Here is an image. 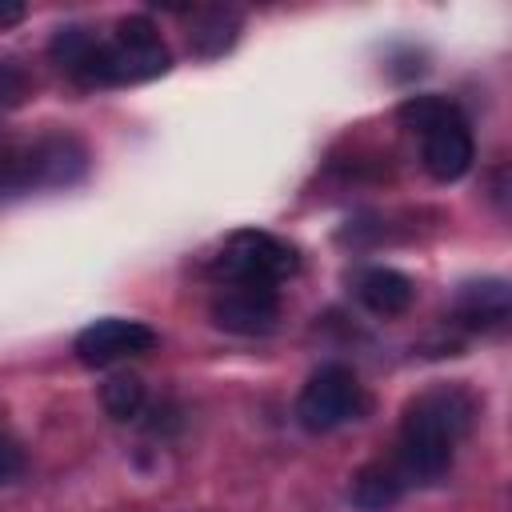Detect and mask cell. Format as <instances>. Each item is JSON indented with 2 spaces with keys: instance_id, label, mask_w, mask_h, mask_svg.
<instances>
[{
  "instance_id": "cell-12",
  "label": "cell",
  "mask_w": 512,
  "mask_h": 512,
  "mask_svg": "<svg viewBox=\"0 0 512 512\" xmlns=\"http://www.w3.org/2000/svg\"><path fill=\"white\" fill-rule=\"evenodd\" d=\"M352 504L360 512H392L404 496V476L392 464H364L352 476Z\"/></svg>"
},
{
  "instance_id": "cell-7",
  "label": "cell",
  "mask_w": 512,
  "mask_h": 512,
  "mask_svg": "<svg viewBox=\"0 0 512 512\" xmlns=\"http://www.w3.org/2000/svg\"><path fill=\"white\" fill-rule=\"evenodd\" d=\"M212 324L232 336H268L280 324V292L276 288H248L228 284L212 300Z\"/></svg>"
},
{
  "instance_id": "cell-4",
  "label": "cell",
  "mask_w": 512,
  "mask_h": 512,
  "mask_svg": "<svg viewBox=\"0 0 512 512\" xmlns=\"http://www.w3.org/2000/svg\"><path fill=\"white\" fill-rule=\"evenodd\" d=\"M88 172V148L76 136H40L0 156V192L68 188Z\"/></svg>"
},
{
  "instance_id": "cell-5",
  "label": "cell",
  "mask_w": 512,
  "mask_h": 512,
  "mask_svg": "<svg viewBox=\"0 0 512 512\" xmlns=\"http://www.w3.org/2000/svg\"><path fill=\"white\" fill-rule=\"evenodd\" d=\"M364 408H368L364 388H360L356 372L344 368V364L316 368L308 376V384L300 388V396H296V420L308 432H332V428L356 420Z\"/></svg>"
},
{
  "instance_id": "cell-1",
  "label": "cell",
  "mask_w": 512,
  "mask_h": 512,
  "mask_svg": "<svg viewBox=\"0 0 512 512\" xmlns=\"http://www.w3.org/2000/svg\"><path fill=\"white\" fill-rule=\"evenodd\" d=\"M476 424V396L460 384H436L408 400L400 420V476L436 484L456 456V444Z\"/></svg>"
},
{
  "instance_id": "cell-6",
  "label": "cell",
  "mask_w": 512,
  "mask_h": 512,
  "mask_svg": "<svg viewBox=\"0 0 512 512\" xmlns=\"http://www.w3.org/2000/svg\"><path fill=\"white\" fill-rule=\"evenodd\" d=\"M156 348V332L140 320H124V316H104V320H92L88 328L76 332L72 340V352L80 364L88 368H108L116 360H128V356H144Z\"/></svg>"
},
{
  "instance_id": "cell-18",
  "label": "cell",
  "mask_w": 512,
  "mask_h": 512,
  "mask_svg": "<svg viewBox=\"0 0 512 512\" xmlns=\"http://www.w3.org/2000/svg\"><path fill=\"white\" fill-rule=\"evenodd\" d=\"M24 16H28L24 4H16V0H0V28H16Z\"/></svg>"
},
{
  "instance_id": "cell-11",
  "label": "cell",
  "mask_w": 512,
  "mask_h": 512,
  "mask_svg": "<svg viewBox=\"0 0 512 512\" xmlns=\"http://www.w3.org/2000/svg\"><path fill=\"white\" fill-rule=\"evenodd\" d=\"M240 36V12L236 8H200L192 12L188 24V48L200 60H216L224 56Z\"/></svg>"
},
{
  "instance_id": "cell-16",
  "label": "cell",
  "mask_w": 512,
  "mask_h": 512,
  "mask_svg": "<svg viewBox=\"0 0 512 512\" xmlns=\"http://www.w3.org/2000/svg\"><path fill=\"white\" fill-rule=\"evenodd\" d=\"M28 92H32V76H28L16 60H0V108L24 104Z\"/></svg>"
},
{
  "instance_id": "cell-2",
  "label": "cell",
  "mask_w": 512,
  "mask_h": 512,
  "mask_svg": "<svg viewBox=\"0 0 512 512\" xmlns=\"http://www.w3.org/2000/svg\"><path fill=\"white\" fill-rule=\"evenodd\" d=\"M172 68V52L156 24L148 16H124L116 20L112 36L92 44L88 64L80 68L76 84L84 88H120V84H144Z\"/></svg>"
},
{
  "instance_id": "cell-9",
  "label": "cell",
  "mask_w": 512,
  "mask_h": 512,
  "mask_svg": "<svg viewBox=\"0 0 512 512\" xmlns=\"http://www.w3.org/2000/svg\"><path fill=\"white\" fill-rule=\"evenodd\" d=\"M508 316H512V288L500 276L468 280L452 300V320L468 332H496L508 324Z\"/></svg>"
},
{
  "instance_id": "cell-8",
  "label": "cell",
  "mask_w": 512,
  "mask_h": 512,
  "mask_svg": "<svg viewBox=\"0 0 512 512\" xmlns=\"http://www.w3.org/2000/svg\"><path fill=\"white\" fill-rule=\"evenodd\" d=\"M420 160H424L428 176L440 180V184H452L472 168L476 144H472V128H468L464 112H456V116L420 132Z\"/></svg>"
},
{
  "instance_id": "cell-14",
  "label": "cell",
  "mask_w": 512,
  "mask_h": 512,
  "mask_svg": "<svg viewBox=\"0 0 512 512\" xmlns=\"http://www.w3.org/2000/svg\"><path fill=\"white\" fill-rule=\"evenodd\" d=\"M100 404L112 420H136L144 412V380L132 372H116L100 384Z\"/></svg>"
},
{
  "instance_id": "cell-17",
  "label": "cell",
  "mask_w": 512,
  "mask_h": 512,
  "mask_svg": "<svg viewBox=\"0 0 512 512\" xmlns=\"http://www.w3.org/2000/svg\"><path fill=\"white\" fill-rule=\"evenodd\" d=\"M28 468V456L20 448V440L0 424V484H16Z\"/></svg>"
},
{
  "instance_id": "cell-15",
  "label": "cell",
  "mask_w": 512,
  "mask_h": 512,
  "mask_svg": "<svg viewBox=\"0 0 512 512\" xmlns=\"http://www.w3.org/2000/svg\"><path fill=\"white\" fill-rule=\"evenodd\" d=\"M456 112H460V108H456L448 96H436V92H420V96H408V100L396 108L400 124H404V128H412L416 136H420L424 128H432V124H440V120L456 116Z\"/></svg>"
},
{
  "instance_id": "cell-13",
  "label": "cell",
  "mask_w": 512,
  "mask_h": 512,
  "mask_svg": "<svg viewBox=\"0 0 512 512\" xmlns=\"http://www.w3.org/2000/svg\"><path fill=\"white\" fill-rule=\"evenodd\" d=\"M92 44H96V32L84 28V24H64L56 28V36L48 40V56L60 64V72H68L72 80L80 76V68L88 64L92 56Z\"/></svg>"
},
{
  "instance_id": "cell-10",
  "label": "cell",
  "mask_w": 512,
  "mask_h": 512,
  "mask_svg": "<svg viewBox=\"0 0 512 512\" xmlns=\"http://www.w3.org/2000/svg\"><path fill=\"white\" fill-rule=\"evenodd\" d=\"M356 300L376 316H404L416 300V284L396 268H364L356 276Z\"/></svg>"
},
{
  "instance_id": "cell-3",
  "label": "cell",
  "mask_w": 512,
  "mask_h": 512,
  "mask_svg": "<svg viewBox=\"0 0 512 512\" xmlns=\"http://www.w3.org/2000/svg\"><path fill=\"white\" fill-rule=\"evenodd\" d=\"M300 256L288 240L264 232V228H240L232 232L220 252L212 256L208 272L224 284H248V288H280L288 276H296Z\"/></svg>"
}]
</instances>
